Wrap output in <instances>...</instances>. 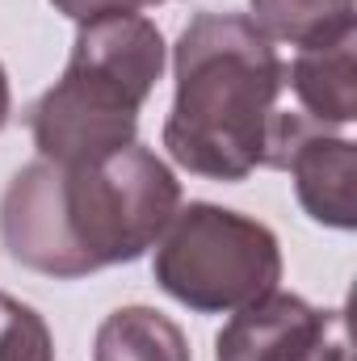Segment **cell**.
<instances>
[{"mask_svg":"<svg viewBox=\"0 0 357 361\" xmlns=\"http://www.w3.org/2000/svg\"><path fill=\"white\" fill-rule=\"evenodd\" d=\"M177 206V173L139 139L72 169L38 156L0 197V240L25 269L89 277L156 248Z\"/></svg>","mask_w":357,"mask_h":361,"instance_id":"6da1fadb","label":"cell"},{"mask_svg":"<svg viewBox=\"0 0 357 361\" xmlns=\"http://www.w3.org/2000/svg\"><path fill=\"white\" fill-rule=\"evenodd\" d=\"M177 97L164 147L185 173L244 180L265 169L286 63L244 13H198L173 47Z\"/></svg>","mask_w":357,"mask_h":361,"instance_id":"7a4b0ae2","label":"cell"},{"mask_svg":"<svg viewBox=\"0 0 357 361\" xmlns=\"http://www.w3.org/2000/svg\"><path fill=\"white\" fill-rule=\"evenodd\" d=\"M164 76V34L143 13L80 21L63 76L30 109V135L51 164H92L135 143L139 109Z\"/></svg>","mask_w":357,"mask_h":361,"instance_id":"3957f363","label":"cell"},{"mask_svg":"<svg viewBox=\"0 0 357 361\" xmlns=\"http://www.w3.org/2000/svg\"><path fill=\"white\" fill-rule=\"evenodd\" d=\"M156 286L198 315H231L282 281V244L265 223L214 206H177L152 257Z\"/></svg>","mask_w":357,"mask_h":361,"instance_id":"277c9868","label":"cell"},{"mask_svg":"<svg viewBox=\"0 0 357 361\" xmlns=\"http://www.w3.org/2000/svg\"><path fill=\"white\" fill-rule=\"evenodd\" d=\"M265 169H290L298 206L337 231L357 227V147L307 114H277Z\"/></svg>","mask_w":357,"mask_h":361,"instance_id":"5b68a950","label":"cell"},{"mask_svg":"<svg viewBox=\"0 0 357 361\" xmlns=\"http://www.w3.org/2000/svg\"><path fill=\"white\" fill-rule=\"evenodd\" d=\"M328 311L311 307L298 294L269 290L265 298L231 311L223 332L214 336V361H303Z\"/></svg>","mask_w":357,"mask_h":361,"instance_id":"8992f818","label":"cell"},{"mask_svg":"<svg viewBox=\"0 0 357 361\" xmlns=\"http://www.w3.org/2000/svg\"><path fill=\"white\" fill-rule=\"evenodd\" d=\"M357 34H345L324 47H303L286 68V85L294 89L303 114L320 126H349L357 118Z\"/></svg>","mask_w":357,"mask_h":361,"instance_id":"52a82bcc","label":"cell"},{"mask_svg":"<svg viewBox=\"0 0 357 361\" xmlns=\"http://www.w3.org/2000/svg\"><path fill=\"white\" fill-rule=\"evenodd\" d=\"M92 361H193L189 341L156 307H118L101 319Z\"/></svg>","mask_w":357,"mask_h":361,"instance_id":"ba28073f","label":"cell"},{"mask_svg":"<svg viewBox=\"0 0 357 361\" xmlns=\"http://www.w3.org/2000/svg\"><path fill=\"white\" fill-rule=\"evenodd\" d=\"M253 25L269 42L324 47L353 34V0H248Z\"/></svg>","mask_w":357,"mask_h":361,"instance_id":"9c48e42d","label":"cell"},{"mask_svg":"<svg viewBox=\"0 0 357 361\" xmlns=\"http://www.w3.org/2000/svg\"><path fill=\"white\" fill-rule=\"evenodd\" d=\"M0 361H55L47 319L13 294H0Z\"/></svg>","mask_w":357,"mask_h":361,"instance_id":"30bf717a","label":"cell"},{"mask_svg":"<svg viewBox=\"0 0 357 361\" xmlns=\"http://www.w3.org/2000/svg\"><path fill=\"white\" fill-rule=\"evenodd\" d=\"M303 361H349V328L341 311H328V324L320 328V336L311 341Z\"/></svg>","mask_w":357,"mask_h":361,"instance_id":"8fae6325","label":"cell"},{"mask_svg":"<svg viewBox=\"0 0 357 361\" xmlns=\"http://www.w3.org/2000/svg\"><path fill=\"white\" fill-rule=\"evenodd\" d=\"M51 4H55V13H63L72 21H92L105 13H139V8L169 4V0H51Z\"/></svg>","mask_w":357,"mask_h":361,"instance_id":"7c38bea8","label":"cell"},{"mask_svg":"<svg viewBox=\"0 0 357 361\" xmlns=\"http://www.w3.org/2000/svg\"><path fill=\"white\" fill-rule=\"evenodd\" d=\"M8 109H13V92H8V72H4V63H0V130H4V122H8Z\"/></svg>","mask_w":357,"mask_h":361,"instance_id":"4fadbf2b","label":"cell"}]
</instances>
